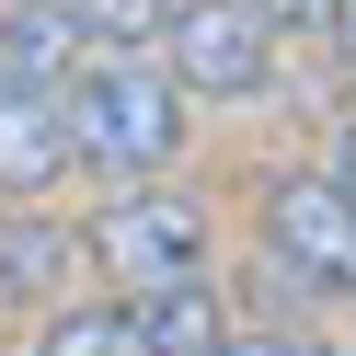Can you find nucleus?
Segmentation results:
<instances>
[{"label":"nucleus","mask_w":356,"mask_h":356,"mask_svg":"<svg viewBox=\"0 0 356 356\" xmlns=\"http://www.w3.org/2000/svg\"><path fill=\"white\" fill-rule=\"evenodd\" d=\"M58 104H70V161L115 172V184L172 172V149H184V92H172V70L138 58V47H92L58 81Z\"/></svg>","instance_id":"nucleus-1"},{"label":"nucleus","mask_w":356,"mask_h":356,"mask_svg":"<svg viewBox=\"0 0 356 356\" xmlns=\"http://www.w3.org/2000/svg\"><path fill=\"white\" fill-rule=\"evenodd\" d=\"M81 253L104 264L115 287H161V276H207L218 253V218L195 184H115V207H92V230H81Z\"/></svg>","instance_id":"nucleus-2"},{"label":"nucleus","mask_w":356,"mask_h":356,"mask_svg":"<svg viewBox=\"0 0 356 356\" xmlns=\"http://www.w3.org/2000/svg\"><path fill=\"white\" fill-rule=\"evenodd\" d=\"M161 70L184 104H253L276 81V35L253 24V0H172L161 12Z\"/></svg>","instance_id":"nucleus-3"},{"label":"nucleus","mask_w":356,"mask_h":356,"mask_svg":"<svg viewBox=\"0 0 356 356\" xmlns=\"http://www.w3.org/2000/svg\"><path fill=\"white\" fill-rule=\"evenodd\" d=\"M264 253H276L287 276H310L322 299H356V184L287 172V184L264 195Z\"/></svg>","instance_id":"nucleus-4"},{"label":"nucleus","mask_w":356,"mask_h":356,"mask_svg":"<svg viewBox=\"0 0 356 356\" xmlns=\"http://www.w3.org/2000/svg\"><path fill=\"white\" fill-rule=\"evenodd\" d=\"M70 172V104L35 81H0V195H47Z\"/></svg>","instance_id":"nucleus-5"},{"label":"nucleus","mask_w":356,"mask_h":356,"mask_svg":"<svg viewBox=\"0 0 356 356\" xmlns=\"http://www.w3.org/2000/svg\"><path fill=\"white\" fill-rule=\"evenodd\" d=\"M70 264H81V230L47 207H0V310H47L70 299Z\"/></svg>","instance_id":"nucleus-6"},{"label":"nucleus","mask_w":356,"mask_h":356,"mask_svg":"<svg viewBox=\"0 0 356 356\" xmlns=\"http://www.w3.org/2000/svg\"><path fill=\"white\" fill-rule=\"evenodd\" d=\"M218 287L207 276H161V287H127V333H138V356H207L218 345Z\"/></svg>","instance_id":"nucleus-7"},{"label":"nucleus","mask_w":356,"mask_h":356,"mask_svg":"<svg viewBox=\"0 0 356 356\" xmlns=\"http://www.w3.org/2000/svg\"><path fill=\"white\" fill-rule=\"evenodd\" d=\"M92 58V35H81L70 0H24V12H0V81H35V92H58V81Z\"/></svg>","instance_id":"nucleus-8"},{"label":"nucleus","mask_w":356,"mask_h":356,"mask_svg":"<svg viewBox=\"0 0 356 356\" xmlns=\"http://www.w3.org/2000/svg\"><path fill=\"white\" fill-rule=\"evenodd\" d=\"M35 356H138V333H127L115 299H70V310H47Z\"/></svg>","instance_id":"nucleus-9"},{"label":"nucleus","mask_w":356,"mask_h":356,"mask_svg":"<svg viewBox=\"0 0 356 356\" xmlns=\"http://www.w3.org/2000/svg\"><path fill=\"white\" fill-rule=\"evenodd\" d=\"M207 356H333L310 322H218V345Z\"/></svg>","instance_id":"nucleus-10"},{"label":"nucleus","mask_w":356,"mask_h":356,"mask_svg":"<svg viewBox=\"0 0 356 356\" xmlns=\"http://www.w3.org/2000/svg\"><path fill=\"white\" fill-rule=\"evenodd\" d=\"M70 12H81V35H92V47H138V35H161L172 0H70Z\"/></svg>","instance_id":"nucleus-11"},{"label":"nucleus","mask_w":356,"mask_h":356,"mask_svg":"<svg viewBox=\"0 0 356 356\" xmlns=\"http://www.w3.org/2000/svg\"><path fill=\"white\" fill-rule=\"evenodd\" d=\"M253 24L276 35V47H287V35L310 47V35H333V0H253Z\"/></svg>","instance_id":"nucleus-12"},{"label":"nucleus","mask_w":356,"mask_h":356,"mask_svg":"<svg viewBox=\"0 0 356 356\" xmlns=\"http://www.w3.org/2000/svg\"><path fill=\"white\" fill-rule=\"evenodd\" d=\"M322 172H333V184H356V115L333 127V161H322Z\"/></svg>","instance_id":"nucleus-13"},{"label":"nucleus","mask_w":356,"mask_h":356,"mask_svg":"<svg viewBox=\"0 0 356 356\" xmlns=\"http://www.w3.org/2000/svg\"><path fill=\"white\" fill-rule=\"evenodd\" d=\"M333 58L356 70V0H333Z\"/></svg>","instance_id":"nucleus-14"},{"label":"nucleus","mask_w":356,"mask_h":356,"mask_svg":"<svg viewBox=\"0 0 356 356\" xmlns=\"http://www.w3.org/2000/svg\"><path fill=\"white\" fill-rule=\"evenodd\" d=\"M345 356H356V345H345Z\"/></svg>","instance_id":"nucleus-15"}]
</instances>
